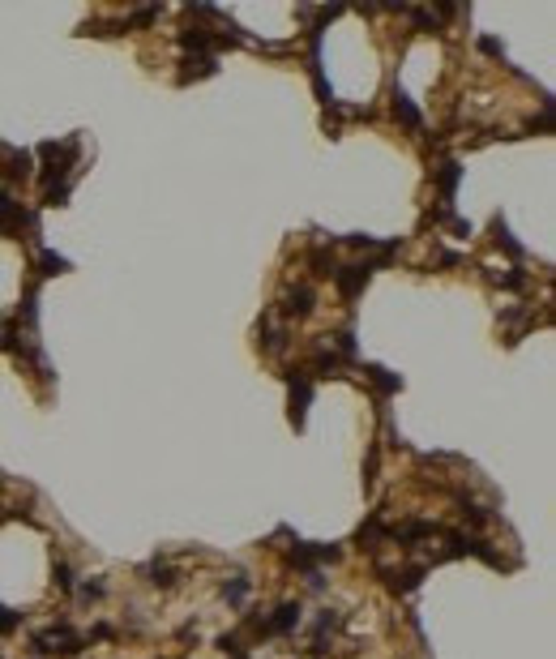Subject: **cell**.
Here are the masks:
<instances>
[{"instance_id": "9", "label": "cell", "mask_w": 556, "mask_h": 659, "mask_svg": "<svg viewBox=\"0 0 556 659\" xmlns=\"http://www.w3.org/2000/svg\"><path fill=\"white\" fill-rule=\"evenodd\" d=\"M214 73H218L214 56H189V60H184V69H180V82H197V78H214Z\"/></svg>"}, {"instance_id": "5", "label": "cell", "mask_w": 556, "mask_h": 659, "mask_svg": "<svg viewBox=\"0 0 556 659\" xmlns=\"http://www.w3.org/2000/svg\"><path fill=\"white\" fill-rule=\"evenodd\" d=\"M218 43H227V35H214V31H206V26H184V31H180V47H184V52H193V56H214Z\"/></svg>"}, {"instance_id": "11", "label": "cell", "mask_w": 556, "mask_h": 659, "mask_svg": "<svg viewBox=\"0 0 556 659\" xmlns=\"http://www.w3.org/2000/svg\"><path fill=\"white\" fill-rule=\"evenodd\" d=\"M394 116H398L402 124H407V129H419V108H415V103H411V99L402 94V90L394 94Z\"/></svg>"}, {"instance_id": "13", "label": "cell", "mask_w": 556, "mask_h": 659, "mask_svg": "<svg viewBox=\"0 0 556 659\" xmlns=\"http://www.w3.org/2000/svg\"><path fill=\"white\" fill-rule=\"evenodd\" d=\"M313 368H317V377H334L342 368V360L334 356V347H321L317 356H313Z\"/></svg>"}, {"instance_id": "4", "label": "cell", "mask_w": 556, "mask_h": 659, "mask_svg": "<svg viewBox=\"0 0 556 659\" xmlns=\"http://www.w3.org/2000/svg\"><path fill=\"white\" fill-rule=\"evenodd\" d=\"M35 647H39L43 655H78V651H82V633H73L69 625H56V629L39 633Z\"/></svg>"}, {"instance_id": "12", "label": "cell", "mask_w": 556, "mask_h": 659, "mask_svg": "<svg viewBox=\"0 0 556 659\" xmlns=\"http://www.w3.org/2000/svg\"><path fill=\"white\" fill-rule=\"evenodd\" d=\"M419 578H424V565H411V570H394L390 587H394V591H415V587H419Z\"/></svg>"}, {"instance_id": "3", "label": "cell", "mask_w": 556, "mask_h": 659, "mask_svg": "<svg viewBox=\"0 0 556 659\" xmlns=\"http://www.w3.org/2000/svg\"><path fill=\"white\" fill-rule=\"evenodd\" d=\"M287 386H291V424L304 428V416H309V402H313V382L304 368H291L287 373Z\"/></svg>"}, {"instance_id": "6", "label": "cell", "mask_w": 556, "mask_h": 659, "mask_svg": "<svg viewBox=\"0 0 556 659\" xmlns=\"http://www.w3.org/2000/svg\"><path fill=\"white\" fill-rule=\"evenodd\" d=\"M313 304H317V291L309 287V283H295L287 296H283V317H309L313 313Z\"/></svg>"}, {"instance_id": "14", "label": "cell", "mask_w": 556, "mask_h": 659, "mask_svg": "<svg viewBox=\"0 0 556 659\" xmlns=\"http://www.w3.org/2000/svg\"><path fill=\"white\" fill-rule=\"evenodd\" d=\"M309 262H313V274H317V278H330V274L338 270V262H334V253H330V248H317Z\"/></svg>"}, {"instance_id": "1", "label": "cell", "mask_w": 556, "mask_h": 659, "mask_svg": "<svg viewBox=\"0 0 556 659\" xmlns=\"http://www.w3.org/2000/svg\"><path fill=\"white\" fill-rule=\"evenodd\" d=\"M78 150H82L78 137L43 142V146H39V155L47 159V167H43V189H52V185H64V180H69V167L78 163Z\"/></svg>"}, {"instance_id": "18", "label": "cell", "mask_w": 556, "mask_h": 659, "mask_svg": "<svg viewBox=\"0 0 556 659\" xmlns=\"http://www.w3.org/2000/svg\"><path fill=\"white\" fill-rule=\"evenodd\" d=\"M146 574H150V582H155V587H171V582H175L171 565H163V561H155V565H150Z\"/></svg>"}, {"instance_id": "16", "label": "cell", "mask_w": 556, "mask_h": 659, "mask_svg": "<svg viewBox=\"0 0 556 659\" xmlns=\"http://www.w3.org/2000/svg\"><path fill=\"white\" fill-rule=\"evenodd\" d=\"M64 270H69V262H64V257H56V253H39V274H43V278L64 274Z\"/></svg>"}, {"instance_id": "10", "label": "cell", "mask_w": 556, "mask_h": 659, "mask_svg": "<svg viewBox=\"0 0 556 659\" xmlns=\"http://www.w3.org/2000/svg\"><path fill=\"white\" fill-rule=\"evenodd\" d=\"M364 377H368V382H372L376 390H381V394L402 390V377H398V373H390V368H381V364H368V368H364Z\"/></svg>"}, {"instance_id": "15", "label": "cell", "mask_w": 556, "mask_h": 659, "mask_svg": "<svg viewBox=\"0 0 556 659\" xmlns=\"http://www.w3.org/2000/svg\"><path fill=\"white\" fill-rule=\"evenodd\" d=\"M496 244H501L505 253H510V257H526V248H522V244H518V240L510 236V227H505L501 219H496Z\"/></svg>"}, {"instance_id": "17", "label": "cell", "mask_w": 556, "mask_h": 659, "mask_svg": "<svg viewBox=\"0 0 556 659\" xmlns=\"http://www.w3.org/2000/svg\"><path fill=\"white\" fill-rule=\"evenodd\" d=\"M223 595L232 599V604H240V599L248 595V578H244V574H236V578H232V582H227V587H223Z\"/></svg>"}, {"instance_id": "8", "label": "cell", "mask_w": 556, "mask_h": 659, "mask_svg": "<svg viewBox=\"0 0 556 659\" xmlns=\"http://www.w3.org/2000/svg\"><path fill=\"white\" fill-rule=\"evenodd\" d=\"M35 176V163H31V150H13L9 146V163H5V180L9 185H21Z\"/></svg>"}, {"instance_id": "19", "label": "cell", "mask_w": 556, "mask_h": 659, "mask_svg": "<svg viewBox=\"0 0 556 659\" xmlns=\"http://www.w3.org/2000/svg\"><path fill=\"white\" fill-rule=\"evenodd\" d=\"M52 574H56V587H60V591H73V570H69L64 561H56V570H52Z\"/></svg>"}, {"instance_id": "2", "label": "cell", "mask_w": 556, "mask_h": 659, "mask_svg": "<svg viewBox=\"0 0 556 659\" xmlns=\"http://www.w3.org/2000/svg\"><path fill=\"white\" fill-rule=\"evenodd\" d=\"M372 262H356V266H338L330 278H334V287H338V296L342 300H356L364 287H368V278H372Z\"/></svg>"}, {"instance_id": "7", "label": "cell", "mask_w": 556, "mask_h": 659, "mask_svg": "<svg viewBox=\"0 0 556 659\" xmlns=\"http://www.w3.org/2000/svg\"><path fill=\"white\" fill-rule=\"evenodd\" d=\"M433 180H437V189H441V210H449V201H453V189H458V180H462V167L453 163V159H445L437 171H433Z\"/></svg>"}, {"instance_id": "20", "label": "cell", "mask_w": 556, "mask_h": 659, "mask_svg": "<svg viewBox=\"0 0 556 659\" xmlns=\"http://www.w3.org/2000/svg\"><path fill=\"white\" fill-rule=\"evenodd\" d=\"M479 47H484L488 56H501V43H496V39H479Z\"/></svg>"}]
</instances>
